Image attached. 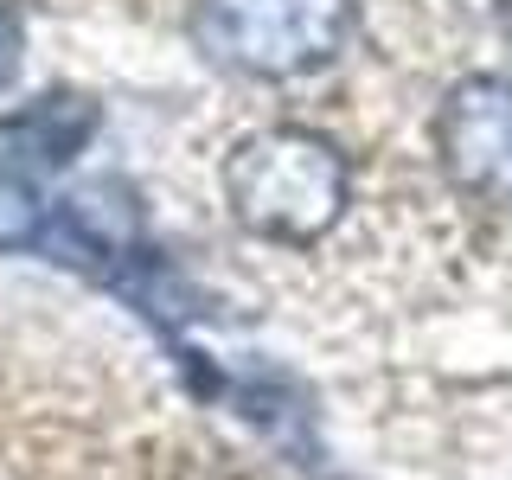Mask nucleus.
Here are the masks:
<instances>
[{
    "label": "nucleus",
    "mask_w": 512,
    "mask_h": 480,
    "mask_svg": "<svg viewBox=\"0 0 512 480\" xmlns=\"http://www.w3.org/2000/svg\"><path fill=\"white\" fill-rule=\"evenodd\" d=\"M224 205L263 244H320L352 205V167L314 128H256L224 160Z\"/></svg>",
    "instance_id": "1"
},
{
    "label": "nucleus",
    "mask_w": 512,
    "mask_h": 480,
    "mask_svg": "<svg viewBox=\"0 0 512 480\" xmlns=\"http://www.w3.org/2000/svg\"><path fill=\"white\" fill-rule=\"evenodd\" d=\"M359 32V0H199L192 45L218 71L288 84L327 71Z\"/></svg>",
    "instance_id": "2"
},
{
    "label": "nucleus",
    "mask_w": 512,
    "mask_h": 480,
    "mask_svg": "<svg viewBox=\"0 0 512 480\" xmlns=\"http://www.w3.org/2000/svg\"><path fill=\"white\" fill-rule=\"evenodd\" d=\"M436 154L461 199L512 212V84L461 77L436 109Z\"/></svg>",
    "instance_id": "3"
},
{
    "label": "nucleus",
    "mask_w": 512,
    "mask_h": 480,
    "mask_svg": "<svg viewBox=\"0 0 512 480\" xmlns=\"http://www.w3.org/2000/svg\"><path fill=\"white\" fill-rule=\"evenodd\" d=\"M39 250L64 269H84V276L109 282L122 263H135L148 250L141 237V205L122 180H96V186H77L71 199H58L45 212V231H39Z\"/></svg>",
    "instance_id": "4"
},
{
    "label": "nucleus",
    "mask_w": 512,
    "mask_h": 480,
    "mask_svg": "<svg viewBox=\"0 0 512 480\" xmlns=\"http://www.w3.org/2000/svg\"><path fill=\"white\" fill-rule=\"evenodd\" d=\"M96 122H103V109L84 90H45L39 103L0 116V167L32 186L52 180L96 141Z\"/></svg>",
    "instance_id": "5"
},
{
    "label": "nucleus",
    "mask_w": 512,
    "mask_h": 480,
    "mask_svg": "<svg viewBox=\"0 0 512 480\" xmlns=\"http://www.w3.org/2000/svg\"><path fill=\"white\" fill-rule=\"evenodd\" d=\"M45 231V199L39 186L0 167V250H32Z\"/></svg>",
    "instance_id": "6"
},
{
    "label": "nucleus",
    "mask_w": 512,
    "mask_h": 480,
    "mask_svg": "<svg viewBox=\"0 0 512 480\" xmlns=\"http://www.w3.org/2000/svg\"><path fill=\"white\" fill-rule=\"evenodd\" d=\"M20 52H26V13L20 0H0V90H13V77H20Z\"/></svg>",
    "instance_id": "7"
},
{
    "label": "nucleus",
    "mask_w": 512,
    "mask_h": 480,
    "mask_svg": "<svg viewBox=\"0 0 512 480\" xmlns=\"http://www.w3.org/2000/svg\"><path fill=\"white\" fill-rule=\"evenodd\" d=\"M506 26H512V7H506Z\"/></svg>",
    "instance_id": "8"
}]
</instances>
